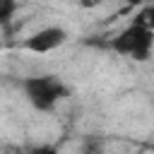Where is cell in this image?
Returning a JSON list of instances; mask_svg holds the SVG:
<instances>
[{
  "instance_id": "obj_1",
  "label": "cell",
  "mask_w": 154,
  "mask_h": 154,
  "mask_svg": "<svg viewBox=\"0 0 154 154\" xmlns=\"http://www.w3.org/2000/svg\"><path fill=\"white\" fill-rule=\"evenodd\" d=\"M113 46H116L120 53H128V55H135V58L144 60V58L149 55V48H152V31H149L147 24L135 22L130 29H125V31L116 38Z\"/></svg>"
},
{
  "instance_id": "obj_2",
  "label": "cell",
  "mask_w": 154,
  "mask_h": 154,
  "mask_svg": "<svg viewBox=\"0 0 154 154\" xmlns=\"http://www.w3.org/2000/svg\"><path fill=\"white\" fill-rule=\"evenodd\" d=\"M26 94L38 108H51L60 99L63 87L53 77H31L26 79Z\"/></svg>"
},
{
  "instance_id": "obj_3",
  "label": "cell",
  "mask_w": 154,
  "mask_h": 154,
  "mask_svg": "<svg viewBox=\"0 0 154 154\" xmlns=\"http://www.w3.org/2000/svg\"><path fill=\"white\" fill-rule=\"evenodd\" d=\"M63 41H65V31L58 29V26H48V29L36 31V34L26 41V46H29L31 51H36V53H48V51L58 48Z\"/></svg>"
},
{
  "instance_id": "obj_4",
  "label": "cell",
  "mask_w": 154,
  "mask_h": 154,
  "mask_svg": "<svg viewBox=\"0 0 154 154\" xmlns=\"http://www.w3.org/2000/svg\"><path fill=\"white\" fill-rule=\"evenodd\" d=\"M14 12V2H7V0H0V19H7L10 14Z\"/></svg>"
},
{
  "instance_id": "obj_5",
  "label": "cell",
  "mask_w": 154,
  "mask_h": 154,
  "mask_svg": "<svg viewBox=\"0 0 154 154\" xmlns=\"http://www.w3.org/2000/svg\"><path fill=\"white\" fill-rule=\"evenodd\" d=\"M31 154H53V149H48V147H43V149H34Z\"/></svg>"
}]
</instances>
